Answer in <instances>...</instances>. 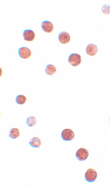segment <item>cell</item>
<instances>
[{"instance_id": "obj_1", "label": "cell", "mask_w": 110, "mask_h": 187, "mask_svg": "<svg viewBox=\"0 0 110 187\" xmlns=\"http://www.w3.org/2000/svg\"><path fill=\"white\" fill-rule=\"evenodd\" d=\"M68 62L73 67H77L81 63V56L80 54L76 53H71L68 58Z\"/></svg>"}, {"instance_id": "obj_2", "label": "cell", "mask_w": 110, "mask_h": 187, "mask_svg": "<svg viewBox=\"0 0 110 187\" xmlns=\"http://www.w3.org/2000/svg\"><path fill=\"white\" fill-rule=\"evenodd\" d=\"M89 153L88 150L84 148L79 149L76 154V156L78 160L80 161H85L88 158Z\"/></svg>"}, {"instance_id": "obj_3", "label": "cell", "mask_w": 110, "mask_h": 187, "mask_svg": "<svg viewBox=\"0 0 110 187\" xmlns=\"http://www.w3.org/2000/svg\"><path fill=\"white\" fill-rule=\"evenodd\" d=\"M97 177V173L95 170L92 168L87 170L85 175L86 180L89 182L95 181Z\"/></svg>"}, {"instance_id": "obj_4", "label": "cell", "mask_w": 110, "mask_h": 187, "mask_svg": "<svg viewBox=\"0 0 110 187\" xmlns=\"http://www.w3.org/2000/svg\"><path fill=\"white\" fill-rule=\"evenodd\" d=\"M75 136L74 132L70 129H66L62 131L61 134L62 139L66 141H71L74 139Z\"/></svg>"}, {"instance_id": "obj_5", "label": "cell", "mask_w": 110, "mask_h": 187, "mask_svg": "<svg viewBox=\"0 0 110 187\" xmlns=\"http://www.w3.org/2000/svg\"><path fill=\"white\" fill-rule=\"evenodd\" d=\"M32 52L26 47H23L18 49L19 56L24 59H29L32 55Z\"/></svg>"}, {"instance_id": "obj_6", "label": "cell", "mask_w": 110, "mask_h": 187, "mask_svg": "<svg viewBox=\"0 0 110 187\" xmlns=\"http://www.w3.org/2000/svg\"><path fill=\"white\" fill-rule=\"evenodd\" d=\"M23 36L25 40L28 42H32L34 40L36 35L34 32L31 30H25L23 33Z\"/></svg>"}, {"instance_id": "obj_7", "label": "cell", "mask_w": 110, "mask_h": 187, "mask_svg": "<svg viewBox=\"0 0 110 187\" xmlns=\"http://www.w3.org/2000/svg\"><path fill=\"white\" fill-rule=\"evenodd\" d=\"M41 28L44 32L48 33H52L54 28V25L52 23L48 21H45L42 22Z\"/></svg>"}, {"instance_id": "obj_8", "label": "cell", "mask_w": 110, "mask_h": 187, "mask_svg": "<svg viewBox=\"0 0 110 187\" xmlns=\"http://www.w3.org/2000/svg\"><path fill=\"white\" fill-rule=\"evenodd\" d=\"M58 40L61 43L66 44L70 41V35L69 33L65 32H61L59 35Z\"/></svg>"}, {"instance_id": "obj_9", "label": "cell", "mask_w": 110, "mask_h": 187, "mask_svg": "<svg viewBox=\"0 0 110 187\" xmlns=\"http://www.w3.org/2000/svg\"><path fill=\"white\" fill-rule=\"evenodd\" d=\"M98 47L94 44H90L87 45L86 49V53L89 55L93 56L97 53Z\"/></svg>"}, {"instance_id": "obj_10", "label": "cell", "mask_w": 110, "mask_h": 187, "mask_svg": "<svg viewBox=\"0 0 110 187\" xmlns=\"http://www.w3.org/2000/svg\"><path fill=\"white\" fill-rule=\"evenodd\" d=\"M29 144L31 146L35 148H39L41 145V139L38 137H35L30 140Z\"/></svg>"}, {"instance_id": "obj_11", "label": "cell", "mask_w": 110, "mask_h": 187, "mask_svg": "<svg viewBox=\"0 0 110 187\" xmlns=\"http://www.w3.org/2000/svg\"><path fill=\"white\" fill-rule=\"evenodd\" d=\"M20 134V131L19 129L14 128L11 129L9 136L11 139H16L19 137Z\"/></svg>"}, {"instance_id": "obj_12", "label": "cell", "mask_w": 110, "mask_h": 187, "mask_svg": "<svg viewBox=\"0 0 110 187\" xmlns=\"http://www.w3.org/2000/svg\"><path fill=\"white\" fill-rule=\"evenodd\" d=\"M57 69L55 66L52 64L47 65L45 69V72L47 74L50 76L54 75L56 72Z\"/></svg>"}, {"instance_id": "obj_13", "label": "cell", "mask_w": 110, "mask_h": 187, "mask_svg": "<svg viewBox=\"0 0 110 187\" xmlns=\"http://www.w3.org/2000/svg\"><path fill=\"white\" fill-rule=\"evenodd\" d=\"M27 98L24 95H20L17 96L16 98V103L20 105L24 104L27 101Z\"/></svg>"}, {"instance_id": "obj_14", "label": "cell", "mask_w": 110, "mask_h": 187, "mask_svg": "<svg viewBox=\"0 0 110 187\" xmlns=\"http://www.w3.org/2000/svg\"><path fill=\"white\" fill-rule=\"evenodd\" d=\"M37 123V120L34 116L29 117L26 120V123L30 127L35 125Z\"/></svg>"}, {"instance_id": "obj_15", "label": "cell", "mask_w": 110, "mask_h": 187, "mask_svg": "<svg viewBox=\"0 0 110 187\" xmlns=\"http://www.w3.org/2000/svg\"><path fill=\"white\" fill-rule=\"evenodd\" d=\"M103 13L105 15H108L110 14V5H105L102 7L101 9Z\"/></svg>"}, {"instance_id": "obj_16", "label": "cell", "mask_w": 110, "mask_h": 187, "mask_svg": "<svg viewBox=\"0 0 110 187\" xmlns=\"http://www.w3.org/2000/svg\"></svg>"}]
</instances>
